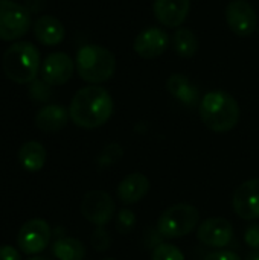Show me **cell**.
Masks as SVG:
<instances>
[{
	"instance_id": "6da1fadb",
	"label": "cell",
	"mask_w": 259,
	"mask_h": 260,
	"mask_svg": "<svg viewBox=\"0 0 259 260\" xmlns=\"http://www.w3.org/2000/svg\"><path fill=\"white\" fill-rule=\"evenodd\" d=\"M72 122L85 129L102 126L113 114V99L99 85H87L76 91L69 107Z\"/></svg>"
},
{
	"instance_id": "7a4b0ae2",
	"label": "cell",
	"mask_w": 259,
	"mask_h": 260,
	"mask_svg": "<svg viewBox=\"0 0 259 260\" xmlns=\"http://www.w3.org/2000/svg\"><path fill=\"white\" fill-rule=\"evenodd\" d=\"M203 123L214 133H227L238 125L240 105L237 99L223 90H214L203 96L198 105Z\"/></svg>"
},
{
	"instance_id": "3957f363",
	"label": "cell",
	"mask_w": 259,
	"mask_h": 260,
	"mask_svg": "<svg viewBox=\"0 0 259 260\" xmlns=\"http://www.w3.org/2000/svg\"><path fill=\"white\" fill-rule=\"evenodd\" d=\"M40 69V52L29 41H17L3 53V72L15 84H31Z\"/></svg>"
},
{
	"instance_id": "277c9868",
	"label": "cell",
	"mask_w": 259,
	"mask_h": 260,
	"mask_svg": "<svg viewBox=\"0 0 259 260\" xmlns=\"http://www.w3.org/2000/svg\"><path fill=\"white\" fill-rule=\"evenodd\" d=\"M75 67L81 79L90 84H102L108 81L116 70L114 55L104 46H82L75 59Z\"/></svg>"
},
{
	"instance_id": "5b68a950",
	"label": "cell",
	"mask_w": 259,
	"mask_h": 260,
	"mask_svg": "<svg viewBox=\"0 0 259 260\" xmlns=\"http://www.w3.org/2000/svg\"><path fill=\"white\" fill-rule=\"evenodd\" d=\"M198 221L200 215L197 207L185 203L176 204L160 215L157 221V232L166 239H179L194 232Z\"/></svg>"
},
{
	"instance_id": "8992f818",
	"label": "cell",
	"mask_w": 259,
	"mask_h": 260,
	"mask_svg": "<svg viewBox=\"0 0 259 260\" xmlns=\"http://www.w3.org/2000/svg\"><path fill=\"white\" fill-rule=\"evenodd\" d=\"M31 12L24 5L12 0H0V38L14 41L31 29Z\"/></svg>"
},
{
	"instance_id": "52a82bcc",
	"label": "cell",
	"mask_w": 259,
	"mask_h": 260,
	"mask_svg": "<svg viewBox=\"0 0 259 260\" xmlns=\"http://www.w3.org/2000/svg\"><path fill=\"white\" fill-rule=\"evenodd\" d=\"M82 216L96 227H105L114 215V203L107 192L90 190L81 203Z\"/></svg>"
},
{
	"instance_id": "ba28073f",
	"label": "cell",
	"mask_w": 259,
	"mask_h": 260,
	"mask_svg": "<svg viewBox=\"0 0 259 260\" xmlns=\"http://www.w3.org/2000/svg\"><path fill=\"white\" fill-rule=\"evenodd\" d=\"M50 227L44 219H31L18 232L17 244L21 253L24 254H38L50 242Z\"/></svg>"
},
{
	"instance_id": "9c48e42d",
	"label": "cell",
	"mask_w": 259,
	"mask_h": 260,
	"mask_svg": "<svg viewBox=\"0 0 259 260\" xmlns=\"http://www.w3.org/2000/svg\"><path fill=\"white\" fill-rule=\"evenodd\" d=\"M229 29L238 37H250L258 27V15L247 0H232L226 6Z\"/></svg>"
},
{
	"instance_id": "30bf717a",
	"label": "cell",
	"mask_w": 259,
	"mask_h": 260,
	"mask_svg": "<svg viewBox=\"0 0 259 260\" xmlns=\"http://www.w3.org/2000/svg\"><path fill=\"white\" fill-rule=\"evenodd\" d=\"M232 206L241 219H259V178L249 180L237 187L232 198Z\"/></svg>"
},
{
	"instance_id": "8fae6325",
	"label": "cell",
	"mask_w": 259,
	"mask_h": 260,
	"mask_svg": "<svg viewBox=\"0 0 259 260\" xmlns=\"http://www.w3.org/2000/svg\"><path fill=\"white\" fill-rule=\"evenodd\" d=\"M198 241L211 248H224L234 238V227L224 218H211L198 225Z\"/></svg>"
},
{
	"instance_id": "7c38bea8",
	"label": "cell",
	"mask_w": 259,
	"mask_h": 260,
	"mask_svg": "<svg viewBox=\"0 0 259 260\" xmlns=\"http://www.w3.org/2000/svg\"><path fill=\"white\" fill-rule=\"evenodd\" d=\"M169 46V35L160 27H148L137 34L133 43L134 52L143 59L160 56Z\"/></svg>"
},
{
	"instance_id": "4fadbf2b",
	"label": "cell",
	"mask_w": 259,
	"mask_h": 260,
	"mask_svg": "<svg viewBox=\"0 0 259 260\" xmlns=\"http://www.w3.org/2000/svg\"><path fill=\"white\" fill-rule=\"evenodd\" d=\"M75 62L64 52H53L46 56L40 72L44 82L49 85H63L73 75Z\"/></svg>"
},
{
	"instance_id": "5bb4252c",
	"label": "cell",
	"mask_w": 259,
	"mask_h": 260,
	"mask_svg": "<svg viewBox=\"0 0 259 260\" xmlns=\"http://www.w3.org/2000/svg\"><path fill=\"white\" fill-rule=\"evenodd\" d=\"M191 9V0H154L156 20L166 27H180Z\"/></svg>"
},
{
	"instance_id": "9a60e30c",
	"label": "cell",
	"mask_w": 259,
	"mask_h": 260,
	"mask_svg": "<svg viewBox=\"0 0 259 260\" xmlns=\"http://www.w3.org/2000/svg\"><path fill=\"white\" fill-rule=\"evenodd\" d=\"M148 192L150 180L140 172L127 175L118 186V198L124 204H136L143 200Z\"/></svg>"
},
{
	"instance_id": "2e32d148",
	"label": "cell",
	"mask_w": 259,
	"mask_h": 260,
	"mask_svg": "<svg viewBox=\"0 0 259 260\" xmlns=\"http://www.w3.org/2000/svg\"><path fill=\"white\" fill-rule=\"evenodd\" d=\"M69 119H70V113L66 107L50 104V105H44L35 114V125L38 129L44 133H56L67 125Z\"/></svg>"
},
{
	"instance_id": "e0dca14e",
	"label": "cell",
	"mask_w": 259,
	"mask_h": 260,
	"mask_svg": "<svg viewBox=\"0 0 259 260\" xmlns=\"http://www.w3.org/2000/svg\"><path fill=\"white\" fill-rule=\"evenodd\" d=\"M34 35L44 46H56L64 38V26L53 15H43L34 23Z\"/></svg>"
},
{
	"instance_id": "ac0fdd59",
	"label": "cell",
	"mask_w": 259,
	"mask_h": 260,
	"mask_svg": "<svg viewBox=\"0 0 259 260\" xmlns=\"http://www.w3.org/2000/svg\"><path fill=\"white\" fill-rule=\"evenodd\" d=\"M166 90L179 102L188 107H194L198 102L200 93L195 85L182 73H172L166 81Z\"/></svg>"
},
{
	"instance_id": "d6986e66",
	"label": "cell",
	"mask_w": 259,
	"mask_h": 260,
	"mask_svg": "<svg viewBox=\"0 0 259 260\" xmlns=\"http://www.w3.org/2000/svg\"><path fill=\"white\" fill-rule=\"evenodd\" d=\"M20 165L29 172H38L46 163V149L40 142H26L18 151Z\"/></svg>"
},
{
	"instance_id": "ffe728a7",
	"label": "cell",
	"mask_w": 259,
	"mask_h": 260,
	"mask_svg": "<svg viewBox=\"0 0 259 260\" xmlns=\"http://www.w3.org/2000/svg\"><path fill=\"white\" fill-rule=\"evenodd\" d=\"M52 253L58 260H84L85 247L81 241L75 238H60L52 245Z\"/></svg>"
},
{
	"instance_id": "44dd1931",
	"label": "cell",
	"mask_w": 259,
	"mask_h": 260,
	"mask_svg": "<svg viewBox=\"0 0 259 260\" xmlns=\"http://www.w3.org/2000/svg\"><path fill=\"white\" fill-rule=\"evenodd\" d=\"M198 38L188 27H179L172 35V49L182 58H192L198 52Z\"/></svg>"
},
{
	"instance_id": "7402d4cb",
	"label": "cell",
	"mask_w": 259,
	"mask_h": 260,
	"mask_svg": "<svg viewBox=\"0 0 259 260\" xmlns=\"http://www.w3.org/2000/svg\"><path fill=\"white\" fill-rule=\"evenodd\" d=\"M122 155H124V149H122L121 145H118V143L107 145V146L102 149V152L99 154L98 165H99V168L111 166V165H114L118 160H121Z\"/></svg>"
},
{
	"instance_id": "603a6c76",
	"label": "cell",
	"mask_w": 259,
	"mask_h": 260,
	"mask_svg": "<svg viewBox=\"0 0 259 260\" xmlns=\"http://www.w3.org/2000/svg\"><path fill=\"white\" fill-rule=\"evenodd\" d=\"M151 260H185V256L171 244H159L153 251Z\"/></svg>"
},
{
	"instance_id": "cb8c5ba5",
	"label": "cell",
	"mask_w": 259,
	"mask_h": 260,
	"mask_svg": "<svg viewBox=\"0 0 259 260\" xmlns=\"http://www.w3.org/2000/svg\"><path fill=\"white\" fill-rule=\"evenodd\" d=\"M52 85H49L47 82H44L43 79L38 81H32L29 84V96L31 99L37 101V102H47L52 96Z\"/></svg>"
},
{
	"instance_id": "d4e9b609",
	"label": "cell",
	"mask_w": 259,
	"mask_h": 260,
	"mask_svg": "<svg viewBox=\"0 0 259 260\" xmlns=\"http://www.w3.org/2000/svg\"><path fill=\"white\" fill-rule=\"evenodd\" d=\"M134 224H136V215L133 213V210H130V209L119 210L118 218H116V230L119 233L124 235V233L131 232Z\"/></svg>"
},
{
	"instance_id": "484cf974",
	"label": "cell",
	"mask_w": 259,
	"mask_h": 260,
	"mask_svg": "<svg viewBox=\"0 0 259 260\" xmlns=\"http://www.w3.org/2000/svg\"><path fill=\"white\" fill-rule=\"evenodd\" d=\"M111 238L108 235V232L104 227H96V230L92 235V245L96 251H107L111 245Z\"/></svg>"
},
{
	"instance_id": "4316f807",
	"label": "cell",
	"mask_w": 259,
	"mask_h": 260,
	"mask_svg": "<svg viewBox=\"0 0 259 260\" xmlns=\"http://www.w3.org/2000/svg\"><path fill=\"white\" fill-rule=\"evenodd\" d=\"M244 241L252 250H259V224H252L246 229Z\"/></svg>"
},
{
	"instance_id": "83f0119b",
	"label": "cell",
	"mask_w": 259,
	"mask_h": 260,
	"mask_svg": "<svg viewBox=\"0 0 259 260\" xmlns=\"http://www.w3.org/2000/svg\"><path fill=\"white\" fill-rule=\"evenodd\" d=\"M205 260H243L237 253L234 251H227V250H221V251H215L208 254Z\"/></svg>"
},
{
	"instance_id": "f1b7e54d",
	"label": "cell",
	"mask_w": 259,
	"mask_h": 260,
	"mask_svg": "<svg viewBox=\"0 0 259 260\" xmlns=\"http://www.w3.org/2000/svg\"><path fill=\"white\" fill-rule=\"evenodd\" d=\"M0 260H21L20 253L11 245L0 247Z\"/></svg>"
},
{
	"instance_id": "f546056e",
	"label": "cell",
	"mask_w": 259,
	"mask_h": 260,
	"mask_svg": "<svg viewBox=\"0 0 259 260\" xmlns=\"http://www.w3.org/2000/svg\"><path fill=\"white\" fill-rule=\"evenodd\" d=\"M24 6L31 14H37L46 6V0H26Z\"/></svg>"
},
{
	"instance_id": "4dcf8cb0",
	"label": "cell",
	"mask_w": 259,
	"mask_h": 260,
	"mask_svg": "<svg viewBox=\"0 0 259 260\" xmlns=\"http://www.w3.org/2000/svg\"><path fill=\"white\" fill-rule=\"evenodd\" d=\"M246 260H259V250H252L247 256H246Z\"/></svg>"
},
{
	"instance_id": "1f68e13d",
	"label": "cell",
	"mask_w": 259,
	"mask_h": 260,
	"mask_svg": "<svg viewBox=\"0 0 259 260\" xmlns=\"http://www.w3.org/2000/svg\"><path fill=\"white\" fill-rule=\"evenodd\" d=\"M29 260H49V259H44V257H32V259Z\"/></svg>"
},
{
	"instance_id": "d6a6232c",
	"label": "cell",
	"mask_w": 259,
	"mask_h": 260,
	"mask_svg": "<svg viewBox=\"0 0 259 260\" xmlns=\"http://www.w3.org/2000/svg\"><path fill=\"white\" fill-rule=\"evenodd\" d=\"M104 260H114V259H104Z\"/></svg>"
}]
</instances>
